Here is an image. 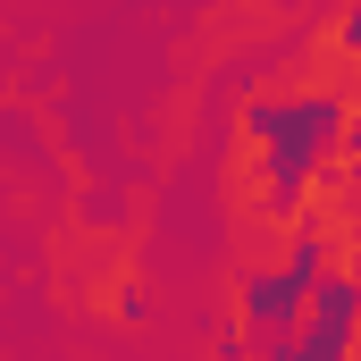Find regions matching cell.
<instances>
[{"instance_id": "cell-1", "label": "cell", "mask_w": 361, "mask_h": 361, "mask_svg": "<svg viewBox=\"0 0 361 361\" xmlns=\"http://www.w3.org/2000/svg\"><path fill=\"white\" fill-rule=\"evenodd\" d=\"M252 135L269 143V210H294V193L319 169V152L345 135V101H328V92H311V101H252Z\"/></svg>"}, {"instance_id": "cell-3", "label": "cell", "mask_w": 361, "mask_h": 361, "mask_svg": "<svg viewBox=\"0 0 361 361\" xmlns=\"http://www.w3.org/2000/svg\"><path fill=\"white\" fill-rule=\"evenodd\" d=\"M353 319H361V277H319L302 328H294L286 345H261V361H345Z\"/></svg>"}, {"instance_id": "cell-2", "label": "cell", "mask_w": 361, "mask_h": 361, "mask_svg": "<svg viewBox=\"0 0 361 361\" xmlns=\"http://www.w3.org/2000/svg\"><path fill=\"white\" fill-rule=\"evenodd\" d=\"M319 277H328V269H319V235H302L286 269H252V277H244V345H286V336L302 328Z\"/></svg>"}, {"instance_id": "cell-4", "label": "cell", "mask_w": 361, "mask_h": 361, "mask_svg": "<svg viewBox=\"0 0 361 361\" xmlns=\"http://www.w3.org/2000/svg\"><path fill=\"white\" fill-rule=\"evenodd\" d=\"M336 143H345V152H361V118H345V135H336Z\"/></svg>"}]
</instances>
